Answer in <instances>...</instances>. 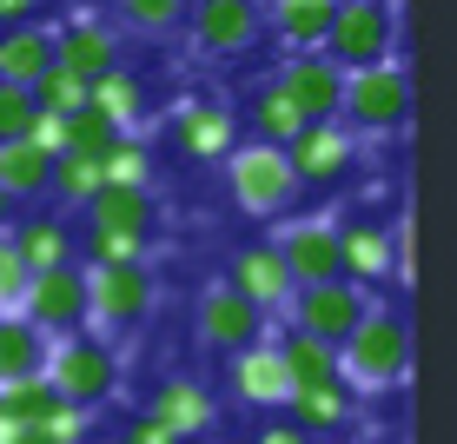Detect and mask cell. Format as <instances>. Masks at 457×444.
<instances>
[{"instance_id":"obj_1","label":"cell","mask_w":457,"mask_h":444,"mask_svg":"<svg viewBox=\"0 0 457 444\" xmlns=\"http://www.w3.org/2000/svg\"><path fill=\"white\" fill-rule=\"evenodd\" d=\"M338 378L365 398V391H391L411 378V325L398 319V306H378L358 319V331L338 345Z\"/></svg>"},{"instance_id":"obj_2","label":"cell","mask_w":457,"mask_h":444,"mask_svg":"<svg viewBox=\"0 0 457 444\" xmlns=\"http://www.w3.org/2000/svg\"><path fill=\"white\" fill-rule=\"evenodd\" d=\"M40 378L54 385V398L60 405H106L120 391V358H113V345L106 339H93V331H73V339H46V364H40Z\"/></svg>"},{"instance_id":"obj_3","label":"cell","mask_w":457,"mask_h":444,"mask_svg":"<svg viewBox=\"0 0 457 444\" xmlns=\"http://www.w3.org/2000/svg\"><path fill=\"white\" fill-rule=\"evenodd\" d=\"M338 113L352 133H398L404 120H411V73H404V60H378V67H358L345 73V93H338Z\"/></svg>"},{"instance_id":"obj_4","label":"cell","mask_w":457,"mask_h":444,"mask_svg":"<svg viewBox=\"0 0 457 444\" xmlns=\"http://www.w3.org/2000/svg\"><path fill=\"white\" fill-rule=\"evenodd\" d=\"M391 46H398V7H391V0H338L332 7L325 60H332L338 73L378 67V60H391Z\"/></svg>"},{"instance_id":"obj_5","label":"cell","mask_w":457,"mask_h":444,"mask_svg":"<svg viewBox=\"0 0 457 444\" xmlns=\"http://www.w3.org/2000/svg\"><path fill=\"white\" fill-rule=\"evenodd\" d=\"M226 186L239 199V213H252V219H286V205L298 199L286 147H265V139H245V147L226 153Z\"/></svg>"},{"instance_id":"obj_6","label":"cell","mask_w":457,"mask_h":444,"mask_svg":"<svg viewBox=\"0 0 457 444\" xmlns=\"http://www.w3.org/2000/svg\"><path fill=\"white\" fill-rule=\"evenodd\" d=\"M87 279V331L113 339L153 312V272L146 265H80Z\"/></svg>"},{"instance_id":"obj_7","label":"cell","mask_w":457,"mask_h":444,"mask_svg":"<svg viewBox=\"0 0 457 444\" xmlns=\"http://www.w3.org/2000/svg\"><path fill=\"white\" fill-rule=\"evenodd\" d=\"M365 312H371V292H365V285H352V279H325V285H298V292H292L286 325L338 352V345L358 331V319H365Z\"/></svg>"},{"instance_id":"obj_8","label":"cell","mask_w":457,"mask_h":444,"mask_svg":"<svg viewBox=\"0 0 457 444\" xmlns=\"http://www.w3.org/2000/svg\"><path fill=\"white\" fill-rule=\"evenodd\" d=\"M286 259L292 285H325L338 279V213H298V219H278V232L265 239Z\"/></svg>"},{"instance_id":"obj_9","label":"cell","mask_w":457,"mask_h":444,"mask_svg":"<svg viewBox=\"0 0 457 444\" xmlns=\"http://www.w3.org/2000/svg\"><path fill=\"white\" fill-rule=\"evenodd\" d=\"M21 319L34 325L40 339H73V331H87V279H80V265H54V272L27 279Z\"/></svg>"},{"instance_id":"obj_10","label":"cell","mask_w":457,"mask_h":444,"mask_svg":"<svg viewBox=\"0 0 457 444\" xmlns=\"http://www.w3.org/2000/svg\"><path fill=\"white\" fill-rule=\"evenodd\" d=\"M186 27L199 54H252L265 40V7L259 0H193Z\"/></svg>"},{"instance_id":"obj_11","label":"cell","mask_w":457,"mask_h":444,"mask_svg":"<svg viewBox=\"0 0 457 444\" xmlns=\"http://www.w3.org/2000/svg\"><path fill=\"white\" fill-rule=\"evenodd\" d=\"M265 312H252L239 292H232V285H206V292H199V312H193V331H199V345H206V352H245V345H259L265 339Z\"/></svg>"},{"instance_id":"obj_12","label":"cell","mask_w":457,"mask_h":444,"mask_svg":"<svg viewBox=\"0 0 457 444\" xmlns=\"http://www.w3.org/2000/svg\"><path fill=\"white\" fill-rule=\"evenodd\" d=\"M286 160H292V180L298 186H332L358 160V133H352V126H338V120H312V126H298V139L286 147Z\"/></svg>"},{"instance_id":"obj_13","label":"cell","mask_w":457,"mask_h":444,"mask_svg":"<svg viewBox=\"0 0 457 444\" xmlns=\"http://www.w3.org/2000/svg\"><path fill=\"white\" fill-rule=\"evenodd\" d=\"M226 265H232V292H239L252 312H265V319H286V306H292L298 285H292L286 259H278L272 246H265V239H259V246H239Z\"/></svg>"},{"instance_id":"obj_14","label":"cell","mask_w":457,"mask_h":444,"mask_svg":"<svg viewBox=\"0 0 457 444\" xmlns=\"http://www.w3.org/2000/svg\"><path fill=\"white\" fill-rule=\"evenodd\" d=\"M226 378H232V398H239L245 411H278V405L292 398L286 358H278V345H272V339H259V345H245V352H232Z\"/></svg>"},{"instance_id":"obj_15","label":"cell","mask_w":457,"mask_h":444,"mask_svg":"<svg viewBox=\"0 0 457 444\" xmlns=\"http://www.w3.org/2000/svg\"><path fill=\"white\" fill-rule=\"evenodd\" d=\"M153 418L166 424L172 438H206L212 424H219V405H212V391L199 385V378H186V372H172V378H160V391H153Z\"/></svg>"},{"instance_id":"obj_16","label":"cell","mask_w":457,"mask_h":444,"mask_svg":"<svg viewBox=\"0 0 457 444\" xmlns=\"http://www.w3.org/2000/svg\"><path fill=\"white\" fill-rule=\"evenodd\" d=\"M278 87L292 93V106H298L305 120H332V113H338V93H345V73H338L325 54H286Z\"/></svg>"},{"instance_id":"obj_17","label":"cell","mask_w":457,"mask_h":444,"mask_svg":"<svg viewBox=\"0 0 457 444\" xmlns=\"http://www.w3.org/2000/svg\"><path fill=\"white\" fill-rule=\"evenodd\" d=\"M286 411H292V424L305 438H338V431H352V424H358V391L345 385V378H325V385L292 391Z\"/></svg>"},{"instance_id":"obj_18","label":"cell","mask_w":457,"mask_h":444,"mask_svg":"<svg viewBox=\"0 0 457 444\" xmlns=\"http://www.w3.org/2000/svg\"><path fill=\"white\" fill-rule=\"evenodd\" d=\"M172 139H179L186 160H226V153L239 147V126H232V113L219 100H179Z\"/></svg>"},{"instance_id":"obj_19","label":"cell","mask_w":457,"mask_h":444,"mask_svg":"<svg viewBox=\"0 0 457 444\" xmlns=\"http://www.w3.org/2000/svg\"><path fill=\"white\" fill-rule=\"evenodd\" d=\"M338 279L365 285V292L391 279V232L378 219H338Z\"/></svg>"},{"instance_id":"obj_20","label":"cell","mask_w":457,"mask_h":444,"mask_svg":"<svg viewBox=\"0 0 457 444\" xmlns=\"http://www.w3.org/2000/svg\"><path fill=\"white\" fill-rule=\"evenodd\" d=\"M265 7V34L286 54H325V27H332L338 0H259Z\"/></svg>"},{"instance_id":"obj_21","label":"cell","mask_w":457,"mask_h":444,"mask_svg":"<svg viewBox=\"0 0 457 444\" xmlns=\"http://www.w3.org/2000/svg\"><path fill=\"white\" fill-rule=\"evenodd\" d=\"M7 246L27 259V272H54V265H80V246H73L67 219L60 213H27L21 226L7 232Z\"/></svg>"},{"instance_id":"obj_22","label":"cell","mask_w":457,"mask_h":444,"mask_svg":"<svg viewBox=\"0 0 457 444\" xmlns=\"http://www.w3.org/2000/svg\"><path fill=\"white\" fill-rule=\"evenodd\" d=\"M54 67L80 73V80H100V73L120 67V40L100 21H73L67 34H54Z\"/></svg>"},{"instance_id":"obj_23","label":"cell","mask_w":457,"mask_h":444,"mask_svg":"<svg viewBox=\"0 0 457 444\" xmlns=\"http://www.w3.org/2000/svg\"><path fill=\"white\" fill-rule=\"evenodd\" d=\"M54 67V27H0V80L7 87H34Z\"/></svg>"},{"instance_id":"obj_24","label":"cell","mask_w":457,"mask_h":444,"mask_svg":"<svg viewBox=\"0 0 457 444\" xmlns=\"http://www.w3.org/2000/svg\"><path fill=\"white\" fill-rule=\"evenodd\" d=\"M87 219L100 232H139V239H146L160 205H153V186H100V199L87 205Z\"/></svg>"},{"instance_id":"obj_25","label":"cell","mask_w":457,"mask_h":444,"mask_svg":"<svg viewBox=\"0 0 457 444\" xmlns=\"http://www.w3.org/2000/svg\"><path fill=\"white\" fill-rule=\"evenodd\" d=\"M87 106L100 113L113 133H139V113H146V87L133 80L126 67L100 73V80H87Z\"/></svg>"},{"instance_id":"obj_26","label":"cell","mask_w":457,"mask_h":444,"mask_svg":"<svg viewBox=\"0 0 457 444\" xmlns=\"http://www.w3.org/2000/svg\"><path fill=\"white\" fill-rule=\"evenodd\" d=\"M46 186H54V160L27 139H7L0 147V193L21 205V199H46Z\"/></svg>"},{"instance_id":"obj_27","label":"cell","mask_w":457,"mask_h":444,"mask_svg":"<svg viewBox=\"0 0 457 444\" xmlns=\"http://www.w3.org/2000/svg\"><path fill=\"white\" fill-rule=\"evenodd\" d=\"M252 126H259V139H265V147H292V139H298V126H312V120L292 106V93L278 87V80H265L259 93H252Z\"/></svg>"},{"instance_id":"obj_28","label":"cell","mask_w":457,"mask_h":444,"mask_svg":"<svg viewBox=\"0 0 457 444\" xmlns=\"http://www.w3.org/2000/svg\"><path fill=\"white\" fill-rule=\"evenodd\" d=\"M278 358H286L292 391H305V385H325V378H338V352H332V345H319V339H305V331H286V339H278Z\"/></svg>"},{"instance_id":"obj_29","label":"cell","mask_w":457,"mask_h":444,"mask_svg":"<svg viewBox=\"0 0 457 444\" xmlns=\"http://www.w3.org/2000/svg\"><path fill=\"white\" fill-rule=\"evenodd\" d=\"M46 364V339L27 319H0V385H13V378H40Z\"/></svg>"},{"instance_id":"obj_30","label":"cell","mask_w":457,"mask_h":444,"mask_svg":"<svg viewBox=\"0 0 457 444\" xmlns=\"http://www.w3.org/2000/svg\"><path fill=\"white\" fill-rule=\"evenodd\" d=\"M100 180L106 186H153V147H146V133H113V147L100 153Z\"/></svg>"},{"instance_id":"obj_31","label":"cell","mask_w":457,"mask_h":444,"mask_svg":"<svg viewBox=\"0 0 457 444\" xmlns=\"http://www.w3.org/2000/svg\"><path fill=\"white\" fill-rule=\"evenodd\" d=\"M100 160H87V153H60V160H54V186H46V193H54L60 205H80V213H87V205L93 199H100Z\"/></svg>"},{"instance_id":"obj_32","label":"cell","mask_w":457,"mask_h":444,"mask_svg":"<svg viewBox=\"0 0 457 444\" xmlns=\"http://www.w3.org/2000/svg\"><path fill=\"white\" fill-rule=\"evenodd\" d=\"M54 405H60V398H54V385H46V378H13V385H0V418L27 424V431H34Z\"/></svg>"},{"instance_id":"obj_33","label":"cell","mask_w":457,"mask_h":444,"mask_svg":"<svg viewBox=\"0 0 457 444\" xmlns=\"http://www.w3.org/2000/svg\"><path fill=\"white\" fill-rule=\"evenodd\" d=\"M27 93H34V106H40V113H54V120H67V113H80V106H87V80H80V73H67V67H46Z\"/></svg>"},{"instance_id":"obj_34","label":"cell","mask_w":457,"mask_h":444,"mask_svg":"<svg viewBox=\"0 0 457 444\" xmlns=\"http://www.w3.org/2000/svg\"><path fill=\"white\" fill-rule=\"evenodd\" d=\"M87 265H146V239L139 232H87Z\"/></svg>"},{"instance_id":"obj_35","label":"cell","mask_w":457,"mask_h":444,"mask_svg":"<svg viewBox=\"0 0 457 444\" xmlns=\"http://www.w3.org/2000/svg\"><path fill=\"white\" fill-rule=\"evenodd\" d=\"M186 7H193V0H120V13L139 34H172V27H186Z\"/></svg>"},{"instance_id":"obj_36","label":"cell","mask_w":457,"mask_h":444,"mask_svg":"<svg viewBox=\"0 0 457 444\" xmlns=\"http://www.w3.org/2000/svg\"><path fill=\"white\" fill-rule=\"evenodd\" d=\"M27 259L13 252L7 239H0V319H21V306H27Z\"/></svg>"},{"instance_id":"obj_37","label":"cell","mask_w":457,"mask_h":444,"mask_svg":"<svg viewBox=\"0 0 457 444\" xmlns=\"http://www.w3.org/2000/svg\"><path fill=\"white\" fill-rule=\"evenodd\" d=\"M113 147V126H106L93 106H80V113H67V153H87V160H100V153Z\"/></svg>"},{"instance_id":"obj_38","label":"cell","mask_w":457,"mask_h":444,"mask_svg":"<svg viewBox=\"0 0 457 444\" xmlns=\"http://www.w3.org/2000/svg\"><path fill=\"white\" fill-rule=\"evenodd\" d=\"M27 126H34V93L0 80V147H7V139H27Z\"/></svg>"},{"instance_id":"obj_39","label":"cell","mask_w":457,"mask_h":444,"mask_svg":"<svg viewBox=\"0 0 457 444\" xmlns=\"http://www.w3.org/2000/svg\"><path fill=\"white\" fill-rule=\"evenodd\" d=\"M120 444H179V438H172L153 411H133V418H126V431H120Z\"/></svg>"},{"instance_id":"obj_40","label":"cell","mask_w":457,"mask_h":444,"mask_svg":"<svg viewBox=\"0 0 457 444\" xmlns=\"http://www.w3.org/2000/svg\"><path fill=\"white\" fill-rule=\"evenodd\" d=\"M252 444H312V438L298 431V424H259V431H252Z\"/></svg>"},{"instance_id":"obj_41","label":"cell","mask_w":457,"mask_h":444,"mask_svg":"<svg viewBox=\"0 0 457 444\" xmlns=\"http://www.w3.org/2000/svg\"><path fill=\"white\" fill-rule=\"evenodd\" d=\"M34 7H40V0H0V27H27Z\"/></svg>"},{"instance_id":"obj_42","label":"cell","mask_w":457,"mask_h":444,"mask_svg":"<svg viewBox=\"0 0 457 444\" xmlns=\"http://www.w3.org/2000/svg\"><path fill=\"white\" fill-rule=\"evenodd\" d=\"M7 232H13V199L0 193V239H7Z\"/></svg>"},{"instance_id":"obj_43","label":"cell","mask_w":457,"mask_h":444,"mask_svg":"<svg viewBox=\"0 0 457 444\" xmlns=\"http://www.w3.org/2000/svg\"><path fill=\"white\" fill-rule=\"evenodd\" d=\"M13 444H46V438H40V431H21V438H13Z\"/></svg>"}]
</instances>
